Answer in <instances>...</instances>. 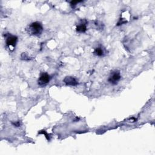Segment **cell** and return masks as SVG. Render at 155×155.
Wrapping results in <instances>:
<instances>
[{"label":"cell","mask_w":155,"mask_h":155,"mask_svg":"<svg viewBox=\"0 0 155 155\" xmlns=\"http://www.w3.org/2000/svg\"><path fill=\"white\" fill-rule=\"evenodd\" d=\"M39 134H43V135H45V137H46V138H47V140H50V137H49V135L46 133V131H45V130H42V131H40L39 132Z\"/></svg>","instance_id":"obj_8"},{"label":"cell","mask_w":155,"mask_h":155,"mask_svg":"<svg viewBox=\"0 0 155 155\" xmlns=\"http://www.w3.org/2000/svg\"><path fill=\"white\" fill-rule=\"evenodd\" d=\"M50 79V77L47 73H43L38 81V84L41 86L46 85L49 83Z\"/></svg>","instance_id":"obj_3"},{"label":"cell","mask_w":155,"mask_h":155,"mask_svg":"<svg viewBox=\"0 0 155 155\" xmlns=\"http://www.w3.org/2000/svg\"><path fill=\"white\" fill-rule=\"evenodd\" d=\"M17 42V37L13 35H9L6 39V45L9 49H15Z\"/></svg>","instance_id":"obj_2"},{"label":"cell","mask_w":155,"mask_h":155,"mask_svg":"<svg viewBox=\"0 0 155 155\" xmlns=\"http://www.w3.org/2000/svg\"><path fill=\"white\" fill-rule=\"evenodd\" d=\"M94 53L96 55L98 56H102L103 53H104V52H103V50L102 49L101 47H97V48L95 49Z\"/></svg>","instance_id":"obj_7"},{"label":"cell","mask_w":155,"mask_h":155,"mask_svg":"<svg viewBox=\"0 0 155 155\" xmlns=\"http://www.w3.org/2000/svg\"><path fill=\"white\" fill-rule=\"evenodd\" d=\"M86 30H87V27H86V25L84 23L79 24L76 27V31L79 33H84Z\"/></svg>","instance_id":"obj_6"},{"label":"cell","mask_w":155,"mask_h":155,"mask_svg":"<svg viewBox=\"0 0 155 155\" xmlns=\"http://www.w3.org/2000/svg\"><path fill=\"white\" fill-rule=\"evenodd\" d=\"M120 79V73L118 71H115L113 72L110 76L108 78V82L112 84H116Z\"/></svg>","instance_id":"obj_4"},{"label":"cell","mask_w":155,"mask_h":155,"mask_svg":"<svg viewBox=\"0 0 155 155\" xmlns=\"http://www.w3.org/2000/svg\"><path fill=\"white\" fill-rule=\"evenodd\" d=\"M64 82L66 84L71 86H75L78 84V82L76 79L72 76H66L64 79Z\"/></svg>","instance_id":"obj_5"},{"label":"cell","mask_w":155,"mask_h":155,"mask_svg":"<svg viewBox=\"0 0 155 155\" xmlns=\"http://www.w3.org/2000/svg\"><path fill=\"white\" fill-rule=\"evenodd\" d=\"M13 124H14V125H15L16 127H19V126L20 125V122H16V123H13Z\"/></svg>","instance_id":"obj_9"},{"label":"cell","mask_w":155,"mask_h":155,"mask_svg":"<svg viewBox=\"0 0 155 155\" xmlns=\"http://www.w3.org/2000/svg\"><path fill=\"white\" fill-rule=\"evenodd\" d=\"M42 24L39 22H35L29 26V33L34 35H39L43 32Z\"/></svg>","instance_id":"obj_1"}]
</instances>
